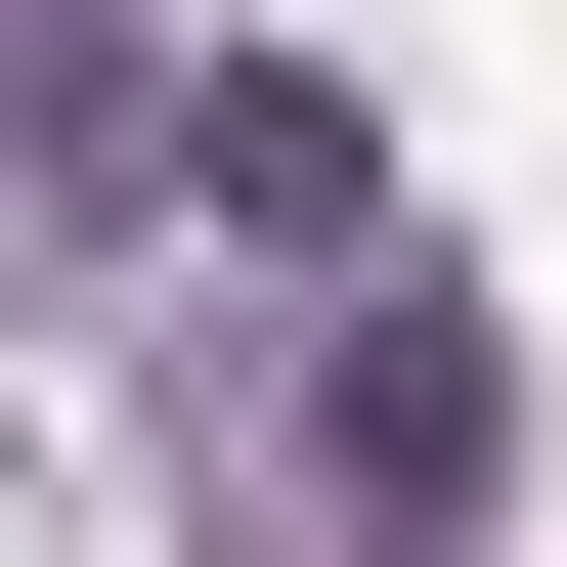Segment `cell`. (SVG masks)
Listing matches in <instances>:
<instances>
[{
  "label": "cell",
  "mask_w": 567,
  "mask_h": 567,
  "mask_svg": "<svg viewBox=\"0 0 567 567\" xmlns=\"http://www.w3.org/2000/svg\"><path fill=\"white\" fill-rule=\"evenodd\" d=\"M0 175H44V218L175 175V44H132V0H0Z\"/></svg>",
  "instance_id": "3"
},
{
  "label": "cell",
  "mask_w": 567,
  "mask_h": 567,
  "mask_svg": "<svg viewBox=\"0 0 567 567\" xmlns=\"http://www.w3.org/2000/svg\"><path fill=\"white\" fill-rule=\"evenodd\" d=\"M175 524H218V567H481V524H524V393H481V306H436V262H306V306H218V393H175Z\"/></svg>",
  "instance_id": "1"
},
{
  "label": "cell",
  "mask_w": 567,
  "mask_h": 567,
  "mask_svg": "<svg viewBox=\"0 0 567 567\" xmlns=\"http://www.w3.org/2000/svg\"><path fill=\"white\" fill-rule=\"evenodd\" d=\"M175 218L218 262H436L393 218V87H306V44H175Z\"/></svg>",
  "instance_id": "2"
}]
</instances>
